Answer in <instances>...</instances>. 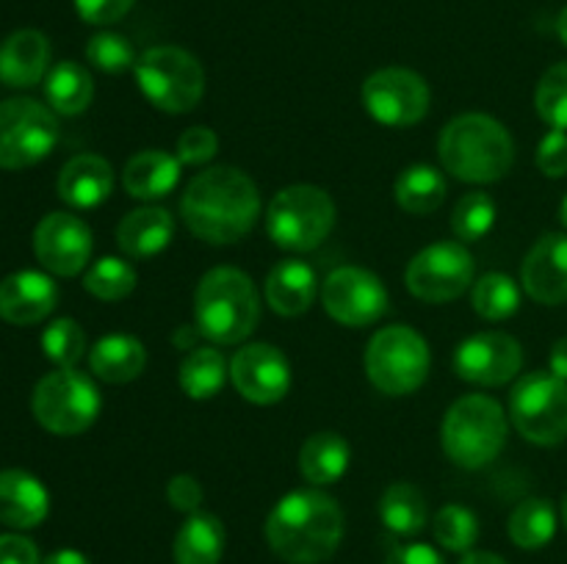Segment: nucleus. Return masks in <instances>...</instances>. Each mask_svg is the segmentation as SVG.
Listing matches in <instances>:
<instances>
[{"label": "nucleus", "instance_id": "1", "mask_svg": "<svg viewBox=\"0 0 567 564\" xmlns=\"http://www.w3.org/2000/svg\"><path fill=\"white\" fill-rule=\"evenodd\" d=\"M181 216L199 241L230 247L249 236L258 221V186L236 166H210L186 186L181 197Z\"/></svg>", "mask_w": 567, "mask_h": 564}, {"label": "nucleus", "instance_id": "2", "mask_svg": "<svg viewBox=\"0 0 567 564\" xmlns=\"http://www.w3.org/2000/svg\"><path fill=\"white\" fill-rule=\"evenodd\" d=\"M343 540V512L321 490H293L266 518V542L288 564H321Z\"/></svg>", "mask_w": 567, "mask_h": 564}, {"label": "nucleus", "instance_id": "3", "mask_svg": "<svg viewBox=\"0 0 567 564\" xmlns=\"http://www.w3.org/2000/svg\"><path fill=\"white\" fill-rule=\"evenodd\" d=\"M443 169L463 182H498L509 175L515 142L507 127L487 114L454 116L437 138Z\"/></svg>", "mask_w": 567, "mask_h": 564}, {"label": "nucleus", "instance_id": "4", "mask_svg": "<svg viewBox=\"0 0 567 564\" xmlns=\"http://www.w3.org/2000/svg\"><path fill=\"white\" fill-rule=\"evenodd\" d=\"M260 321V296L252 276L233 265H216L194 291V326L216 346L247 341Z\"/></svg>", "mask_w": 567, "mask_h": 564}, {"label": "nucleus", "instance_id": "5", "mask_svg": "<svg viewBox=\"0 0 567 564\" xmlns=\"http://www.w3.org/2000/svg\"><path fill=\"white\" fill-rule=\"evenodd\" d=\"M441 442L446 457L460 468H485L493 459H498L507 442L504 407L485 393L457 398L443 418Z\"/></svg>", "mask_w": 567, "mask_h": 564}, {"label": "nucleus", "instance_id": "6", "mask_svg": "<svg viewBox=\"0 0 567 564\" xmlns=\"http://www.w3.org/2000/svg\"><path fill=\"white\" fill-rule=\"evenodd\" d=\"M336 227V202L319 186H288L266 208V236L288 252H310L330 238Z\"/></svg>", "mask_w": 567, "mask_h": 564}, {"label": "nucleus", "instance_id": "7", "mask_svg": "<svg viewBox=\"0 0 567 564\" xmlns=\"http://www.w3.org/2000/svg\"><path fill=\"white\" fill-rule=\"evenodd\" d=\"M430 346L408 324L382 326L365 346V376L385 396H410L430 376Z\"/></svg>", "mask_w": 567, "mask_h": 564}, {"label": "nucleus", "instance_id": "8", "mask_svg": "<svg viewBox=\"0 0 567 564\" xmlns=\"http://www.w3.org/2000/svg\"><path fill=\"white\" fill-rule=\"evenodd\" d=\"M133 72L144 97L166 114H188L205 94L203 64L175 44L144 50Z\"/></svg>", "mask_w": 567, "mask_h": 564}, {"label": "nucleus", "instance_id": "9", "mask_svg": "<svg viewBox=\"0 0 567 564\" xmlns=\"http://www.w3.org/2000/svg\"><path fill=\"white\" fill-rule=\"evenodd\" d=\"M100 407L97 385L78 368L50 370L37 382L31 396L33 418L61 437L86 431L97 420Z\"/></svg>", "mask_w": 567, "mask_h": 564}, {"label": "nucleus", "instance_id": "10", "mask_svg": "<svg viewBox=\"0 0 567 564\" xmlns=\"http://www.w3.org/2000/svg\"><path fill=\"white\" fill-rule=\"evenodd\" d=\"M509 418L520 437L535 446L567 440V382L551 370H532L509 393Z\"/></svg>", "mask_w": 567, "mask_h": 564}, {"label": "nucleus", "instance_id": "11", "mask_svg": "<svg viewBox=\"0 0 567 564\" xmlns=\"http://www.w3.org/2000/svg\"><path fill=\"white\" fill-rule=\"evenodd\" d=\"M59 119L53 108L31 97L0 103V169H28L53 153Z\"/></svg>", "mask_w": 567, "mask_h": 564}, {"label": "nucleus", "instance_id": "12", "mask_svg": "<svg viewBox=\"0 0 567 564\" xmlns=\"http://www.w3.org/2000/svg\"><path fill=\"white\" fill-rule=\"evenodd\" d=\"M474 254L463 241H441L421 249L404 271L408 291L430 304H446L463 296L474 282Z\"/></svg>", "mask_w": 567, "mask_h": 564}, {"label": "nucleus", "instance_id": "13", "mask_svg": "<svg viewBox=\"0 0 567 564\" xmlns=\"http://www.w3.org/2000/svg\"><path fill=\"white\" fill-rule=\"evenodd\" d=\"M430 86L408 66H385L365 77L363 105L385 127H410L430 111Z\"/></svg>", "mask_w": 567, "mask_h": 564}, {"label": "nucleus", "instance_id": "14", "mask_svg": "<svg viewBox=\"0 0 567 564\" xmlns=\"http://www.w3.org/2000/svg\"><path fill=\"white\" fill-rule=\"evenodd\" d=\"M321 304L332 321L363 330L388 313V288L360 265H341L321 282Z\"/></svg>", "mask_w": 567, "mask_h": 564}, {"label": "nucleus", "instance_id": "15", "mask_svg": "<svg viewBox=\"0 0 567 564\" xmlns=\"http://www.w3.org/2000/svg\"><path fill=\"white\" fill-rule=\"evenodd\" d=\"M524 365V348L507 332H480L454 352V370L471 385L498 387L515 379Z\"/></svg>", "mask_w": 567, "mask_h": 564}, {"label": "nucleus", "instance_id": "16", "mask_svg": "<svg viewBox=\"0 0 567 564\" xmlns=\"http://www.w3.org/2000/svg\"><path fill=\"white\" fill-rule=\"evenodd\" d=\"M33 254L50 274H81L92 258V230L75 213H48L33 230Z\"/></svg>", "mask_w": 567, "mask_h": 564}, {"label": "nucleus", "instance_id": "17", "mask_svg": "<svg viewBox=\"0 0 567 564\" xmlns=\"http://www.w3.org/2000/svg\"><path fill=\"white\" fill-rule=\"evenodd\" d=\"M230 379L236 390L252 404L282 401L291 387V365L271 343H247L230 359Z\"/></svg>", "mask_w": 567, "mask_h": 564}, {"label": "nucleus", "instance_id": "18", "mask_svg": "<svg viewBox=\"0 0 567 564\" xmlns=\"http://www.w3.org/2000/svg\"><path fill=\"white\" fill-rule=\"evenodd\" d=\"M520 282L524 291L535 302L557 307L567 302V236L565 232H548L543 236L520 265Z\"/></svg>", "mask_w": 567, "mask_h": 564}, {"label": "nucleus", "instance_id": "19", "mask_svg": "<svg viewBox=\"0 0 567 564\" xmlns=\"http://www.w3.org/2000/svg\"><path fill=\"white\" fill-rule=\"evenodd\" d=\"M59 288L42 271H14L0 282V318L14 326L39 324L53 313Z\"/></svg>", "mask_w": 567, "mask_h": 564}, {"label": "nucleus", "instance_id": "20", "mask_svg": "<svg viewBox=\"0 0 567 564\" xmlns=\"http://www.w3.org/2000/svg\"><path fill=\"white\" fill-rule=\"evenodd\" d=\"M50 42L33 28L14 31L0 44V83L11 88H31L48 77Z\"/></svg>", "mask_w": 567, "mask_h": 564}, {"label": "nucleus", "instance_id": "21", "mask_svg": "<svg viewBox=\"0 0 567 564\" xmlns=\"http://www.w3.org/2000/svg\"><path fill=\"white\" fill-rule=\"evenodd\" d=\"M55 188H59V197L64 199L66 205H72V208H97V205H103L105 199L111 197V191H114V169H111L109 160L100 158V155H75V158L66 160L64 169H61Z\"/></svg>", "mask_w": 567, "mask_h": 564}, {"label": "nucleus", "instance_id": "22", "mask_svg": "<svg viewBox=\"0 0 567 564\" xmlns=\"http://www.w3.org/2000/svg\"><path fill=\"white\" fill-rule=\"evenodd\" d=\"M50 495L37 476L25 470H0V523L11 529H37L48 518Z\"/></svg>", "mask_w": 567, "mask_h": 564}, {"label": "nucleus", "instance_id": "23", "mask_svg": "<svg viewBox=\"0 0 567 564\" xmlns=\"http://www.w3.org/2000/svg\"><path fill=\"white\" fill-rule=\"evenodd\" d=\"M316 293H319V276L305 260H280L266 276V304L286 318L308 313Z\"/></svg>", "mask_w": 567, "mask_h": 564}, {"label": "nucleus", "instance_id": "24", "mask_svg": "<svg viewBox=\"0 0 567 564\" xmlns=\"http://www.w3.org/2000/svg\"><path fill=\"white\" fill-rule=\"evenodd\" d=\"M175 232V219L166 208L158 205H144L131 210L116 227V243L122 254L133 260H147L164 252Z\"/></svg>", "mask_w": 567, "mask_h": 564}, {"label": "nucleus", "instance_id": "25", "mask_svg": "<svg viewBox=\"0 0 567 564\" xmlns=\"http://www.w3.org/2000/svg\"><path fill=\"white\" fill-rule=\"evenodd\" d=\"M181 166L177 155L164 153V149H142L125 164L122 186L133 199H142V202L164 199L175 191L181 180Z\"/></svg>", "mask_w": 567, "mask_h": 564}, {"label": "nucleus", "instance_id": "26", "mask_svg": "<svg viewBox=\"0 0 567 564\" xmlns=\"http://www.w3.org/2000/svg\"><path fill=\"white\" fill-rule=\"evenodd\" d=\"M147 365V348L133 335H105L89 352V368L97 379L125 385L142 376Z\"/></svg>", "mask_w": 567, "mask_h": 564}, {"label": "nucleus", "instance_id": "27", "mask_svg": "<svg viewBox=\"0 0 567 564\" xmlns=\"http://www.w3.org/2000/svg\"><path fill=\"white\" fill-rule=\"evenodd\" d=\"M352 448L338 431H316L299 448V473L308 484H336L349 468Z\"/></svg>", "mask_w": 567, "mask_h": 564}, {"label": "nucleus", "instance_id": "28", "mask_svg": "<svg viewBox=\"0 0 567 564\" xmlns=\"http://www.w3.org/2000/svg\"><path fill=\"white\" fill-rule=\"evenodd\" d=\"M221 553H225L221 520L210 512L188 514L172 545L175 564H219Z\"/></svg>", "mask_w": 567, "mask_h": 564}, {"label": "nucleus", "instance_id": "29", "mask_svg": "<svg viewBox=\"0 0 567 564\" xmlns=\"http://www.w3.org/2000/svg\"><path fill=\"white\" fill-rule=\"evenodd\" d=\"M393 197H396V205L404 213L430 216L446 199V180H443L441 169H435V166L413 164L396 177Z\"/></svg>", "mask_w": 567, "mask_h": 564}, {"label": "nucleus", "instance_id": "30", "mask_svg": "<svg viewBox=\"0 0 567 564\" xmlns=\"http://www.w3.org/2000/svg\"><path fill=\"white\" fill-rule=\"evenodd\" d=\"M44 97L55 114L78 116L92 105L94 81L75 61H61L44 77Z\"/></svg>", "mask_w": 567, "mask_h": 564}, {"label": "nucleus", "instance_id": "31", "mask_svg": "<svg viewBox=\"0 0 567 564\" xmlns=\"http://www.w3.org/2000/svg\"><path fill=\"white\" fill-rule=\"evenodd\" d=\"M227 376H230V365H227L225 354L216 346H197L183 357L177 379H181L183 393L194 401H205L221 393Z\"/></svg>", "mask_w": 567, "mask_h": 564}, {"label": "nucleus", "instance_id": "32", "mask_svg": "<svg viewBox=\"0 0 567 564\" xmlns=\"http://www.w3.org/2000/svg\"><path fill=\"white\" fill-rule=\"evenodd\" d=\"M380 518L399 536L419 534L426 525V498L410 481H396L380 498Z\"/></svg>", "mask_w": 567, "mask_h": 564}, {"label": "nucleus", "instance_id": "33", "mask_svg": "<svg viewBox=\"0 0 567 564\" xmlns=\"http://www.w3.org/2000/svg\"><path fill=\"white\" fill-rule=\"evenodd\" d=\"M509 540L524 551H537L548 545L557 534V512L546 498H526L509 514Z\"/></svg>", "mask_w": 567, "mask_h": 564}, {"label": "nucleus", "instance_id": "34", "mask_svg": "<svg viewBox=\"0 0 567 564\" xmlns=\"http://www.w3.org/2000/svg\"><path fill=\"white\" fill-rule=\"evenodd\" d=\"M471 302L474 310L485 321H504L509 315L518 313L520 307V288L515 285V280L502 271H487L485 276H480L471 293Z\"/></svg>", "mask_w": 567, "mask_h": 564}, {"label": "nucleus", "instance_id": "35", "mask_svg": "<svg viewBox=\"0 0 567 564\" xmlns=\"http://www.w3.org/2000/svg\"><path fill=\"white\" fill-rule=\"evenodd\" d=\"M83 288L100 302H120L136 288V269L125 258H100L89 265Z\"/></svg>", "mask_w": 567, "mask_h": 564}, {"label": "nucleus", "instance_id": "36", "mask_svg": "<svg viewBox=\"0 0 567 564\" xmlns=\"http://www.w3.org/2000/svg\"><path fill=\"white\" fill-rule=\"evenodd\" d=\"M493 224H496V202H493L491 194L471 191L454 205L452 230L463 243L485 238L493 230Z\"/></svg>", "mask_w": 567, "mask_h": 564}, {"label": "nucleus", "instance_id": "37", "mask_svg": "<svg viewBox=\"0 0 567 564\" xmlns=\"http://www.w3.org/2000/svg\"><path fill=\"white\" fill-rule=\"evenodd\" d=\"M435 540L452 553H468L480 540V520L468 506L449 503L435 514Z\"/></svg>", "mask_w": 567, "mask_h": 564}, {"label": "nucleus", "instance_id": "38", "mask_svg": "<svg viewBox=\"0 0 567 564\" xmlns=\"http://www.w3.org/2000/svg\"><path fill=\"white\" fill-rule=\"evenodd\" d=\"M44 357L59 368H75L78 359L86 354V335L75 318H55L42 332Z\"/></svg>", "mask_w": 567, "mask_h": 564}, {"label": "nucleus", "instance_id": "39", "mask_svg": "<svg viewBox=\"0 0 567 564\" xmlns=\"http://www.w3.org/2000/svg\"><path fill=\"white\" fill-rule=\"evenodd\" d=\"M535 108L554 130H567V61L554 64L540 77L535 92Z\"/></svg>", "mask_w": 567, "mask_h": 564}, {"label": "nucleus", "instance_id": "40", "mask_svg": "<svg viewBox=\"0 0 567 564\" xmlns=\"http://www.w3.org/2000/svg\"><path fill=\"white\" fill-rule=\"evenodd\" d=\"M86 59L89 64L97 66L100 72H109V75H120V72L136 66L138 61L131 39H125L122 33L114 31L94 33L86 44Z\"/></svg>", "mask_w": 567, "mask_h": 564}, {"label": "nucleus", "instance_id": "41", "mask_svg": "<svg viewBox=\"0 0 567 564\" xmlns=\"http://www.w3.org/2000/svg\"><path fill=\"white\" fill-rule=\"evenodd\" d=\"M216 153H219V136L205 125L188 127V130L177 138L175 155L183 166H203L208 164Z\"/></svg>", "mask_w": 567, "mask_h": 564}, {"label": "nucleus", "instance_id": "42", "mask_svg": "<svg viewBox=\"0 0 567 564\" xmlns=\"http://www.w3.org/2000/svg\"><path fill=\"white\" fill-rule=\"evenodd\" d=\"M537 169L546 177L567 175V130H551L537 147Z\"/></svg>", "mask_w": 567, "mask_h": 564}, {"label": "nucleus", "instance_id": "43", "mask_svg": "<svg viewBox=\"0 0 567 564\" xmlns=\"http://www.w3.org/2000/svg\"><path fill=\"white\" fill-rule=\"evenodd\" d=\"M133 3L136 0H75V9L83 22L111 25V22H120L133 9Z\"/></svg>", "mask_w": 567, "mask_h": 564}, {"label": "nucleus", "instance_id": "44", "mask_svg": "<svg viewBox=\"0 0 567 564\" xmlns=\"http://www.w3.org/2000/svg\"><path fill=\"white\" fill-rule=\"evenodd\" d=\"M166 498H169L172 509L194 514L199 512V503H203V487H199V481L188 473L172 476L169 484H166Z\"/></svg>", "mask_w": 567, "mask_h": 564}, {"label": "nucleus", "instance_id": "45", "mask_svg": "<svg viewBox=\"0 0 567 564\" xmlns=\"http://www.w3.org/2000/svg\"><path fill=\"white\" fill-rule=\"evenodd\" d=\"M0 564H42L39 551L28 536L0 534Z\"/></svg>", "mask_w": 567, "mask_h": 564}, {"label": "nucleus", "instance_id": "46", "mask_svg": "<svg viewBox=\"0 0 567 564\" xmlns=\"http://www.w3.org/2000/svg\"><path fill=\"white\" fill-rule=\"evenodd\" d=\"M385 564H446V562H443L441 553H437L432 545H421V542H415V545L396 547V551L385 558Z\"/></svg>", "mask_w": 567, "mask_h": 564}, {"label": "nucleus", "instance_id": "47", "mask_svg": "<svg viewBox=\"0 0 567 564\" xmlns=\"http://www.w3.org/2000/svg\"><path fill=\"white\" fill-rule=\"evenodd\" d=\"M548 365H551V374L559 376V379L567 382V337H559L551 348V357H548Z\"/></svg>", "mask_w": 567, "mask_h": 564}, {"label": "nucleus", "instance_id": "48", "mask_svg": "<svg viewBox=\"0 0 567 564\" xmlns=\"http://www.w3.org/2000/svg\"><path fill=\"white\" fill-rule=\"evenodd\" d=\"M42 564H92V562H89V558L83 556V553H78V551H70V547H64V551H55V553H50V556L44 558Z\"/></svg>", "mask_w": 567, "mask_h": 564}, {"label": "nucleus", "instance_id": "49", "mask_svg": "<svg viewBox=\"0 0 567 564\" xmlns=\"http://www.w3.org/2000/svg\"><path fill=\"white\" fill-rule=\"evenodd\" d=\"M460 564H507V558H502L498 553L491 551H468L460 558Z\"/></svg>", "mask_w": 567, "mask_h": 564}, {"label": "nucleus", "instance_id": "50", "mask_svg": "<svg viewBox=\"0 0 567 564\" xmlns=\"http://www.w3.org/2000/svg\"><path fill=\"white\" fill-rule=\"evenodd\" d=\"M197 332H199L197 326H183V330L175 335V346L188 348V352H192V348H197Z\"/></svg>", "mask_w": 567, "mask_h": 564}, {"label": "nucleus", "instance_id": "51", "mask_svg": "<svg viewBox=\"0 0 567 564\" xmlns=\"http://www.w3.org/2000/svg\"><path fill=\"white\" fill-rule=\"evenodd\" d=\"M557 33H559V39H563V44L567 48V6H565L563 14H559V20H557Z\"/></svg>", "mask_w": 567, "mask_h": 564}, {"label": "nucleus", "instance_id": "52", "mask_svg": "<svg viewBox=\"0 0 567 564\" xmlns=\"http://www.w3.org/2000/svg\"><path fill=\"white\" fill-rule=\"evenodd\" d=\"M559 221H563V224H565V230H567V194H565L563 205H559Z\"/></svg>", "mask_w": 567, "mask_h": 564}, {"label": "nucleus", "instance_id": "53", "mask_svg": "<svg viewBox=\"0 0 567 564\" xmlns=\"http://www.w3.org/2000/svg\"><path fill=\"white\" fill-rule=\"evenodd\" d=\"M563 518H565V529H567V498H565V503H563Z\"/></svg>", "mask_w": 567, "mask_h": 564}]
</instances>
